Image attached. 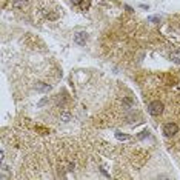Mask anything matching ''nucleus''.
<instances>
[{
    "instance_id": "f257e3e1",
    "label": "nucleus",
    "mask_w": 180,
    "mask_h": 180,
    "mask_svg": "<svg viewBox=\"0 0 180 180\" xmlns=\"http://www.w3.org/2000/svg\"><path fill=\"white\" fill-rule=\"evenodd\" d=\"M148 111H149V114L151 116H160L163 112V103L160 100H154V102H151L149 103V106H148Z\"/></svg>"
},
{
    "instance_id": "f03ea898",
    "label": "nucleus",
    "mask_w": 180,
    "mask_h": 180,
    "mask_svg": "<svg viewBox=\"0 0 180 180\" xmlns=\"http://www.w3.org/2000/svg\"><path fill=\"white\" fill-rule=\"evenodd\" d=\"M179 132V126L176 125V123H165L163 125V134L166 136V137H174L176 134Z\"/></svg>"
},
{
    "instance_id": "7ed1b4c3",
    "label": "nucleus",
    "mask_w": 180,
    "mask_h": 180,
    "mask_svg": "<svg viewBox=\"0 0 180 180\" xmlns=\"http://www.w3.org/2000/svg\"><path fill=\"white\" fill-rule=\"evenodd\" d=\"M86 40H88V34H86L85 31L77 33L75 37H74V42H75L77 45H85V43H86Z\"/></svg>"
},
{
    "instance_id": "20e7f679",
    "label": "nucleus",
    "mask_w": 180,
    "mask_h": 180,
    "mask_svg": "<svg viewBox=\"0 0 180 180\" xmlns=\"http://www.w3.org/2000/svg\"><path fill=\"white\" fill-rule=\"evenodd\" d=\"M80 6H82V9H90V6H91V0H82L80 2Z\"/></svg>"
},
{
    "instance_id": "39448f33",
    "label": "nucleus",
    "mask_w": 180,
    "mask_h": 180,
    "mask_svg": "<svg viewBox=\"0 0 180 180\" xmlns=\"http://www.w3.org/2000/svg\"><path fill=\"white\" fill-rule=\"evenodd\" d=\"M2 179H9V176H8V166L6 165H2Z\"/></svg>"
},
{
    "instance_id": "423d86ee",
    "label": "nucleus",
    "mask_w": 180,
    "mask_h": 180,
    "mask_svg": "<svg viewBox=\"0 0 180 180\" xmlns=\"http://www.w3.org/2000/svg\"><path fill=\"white\" fill-rule=\"evenodd\" d=\"M116 137H117L119 140H129V139H131V136H128V134H120V132H116Z\"/></svg>"
},
{
    "instance_id": "0eeeda50",
    "label": "nucleus",
    "mask_w": 180,
    "mask_h": 180,
    "mask_svg": "<svg viewBox=\"0 0 180 180\" xmlns=\"http://www.w3.org/2000/svg\"><path fill=\"white\" fill-rule=\"evenodd\" d=\"M171 60L174 63H180V53H172L171 54Z\"/></svg>"
},
{
    "instance_id": "6e6552de",
    "label": "nucleus",
    "mask_w": 180,
    "mask_h": 180,
    "mask_svg": "<svg viewBox=\"0 0 180 180\" xmlns=\"http://www.w3.org/2000/svg\"><path fill=\"white\" fill-rule=\"evenodd\" d=\"M37 90H42V91H49V86H48V85H42V83H39V85H37Z\"/></svg>"
},
{
    "instance_id": "1a4fd4ad",
    "label": "nucleus",
    "mask_w": 180,
    "mask_h": 180,
    "mask_svg": "<svg viewBox=\"0 0 180 180\" xmlns=\"http://www.w3.org/2000/svg\"><path fill=\"white\" fill-rule=\"evenodd\" d=\"M123 103L128 105V106H131V105H132V100H131V99H125V100H123Z\"/></svg>"
},
{
    "instance_id": "9d476101",
    "label": "nucleus",
    "mask_w": 180,
    "mask_h": 180,
    "mask_svg": "<svg viewBox=\"0 0 180 180\" xmlns=\"http://www.w3.org/2000/svg\"><path fill=\"white\" fill-rule=\"evenodd\" d=\"M72 3H74V5H80V2H82V0H71Z\"/></svg>"
}]
</instances>
